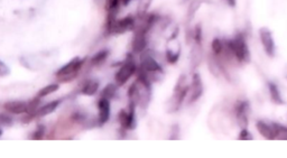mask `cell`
<instances>
[{
	"instance_id": "obj_17",
	"label": "cell",
	"mask_w": 287,
	"mask_h": 158,
	"mask_svg": "<svg viewBox=\"0 0 287 158\" xmlns=\"http://www.w3.org/2000/svg\"><path fill=\"white\" fill-rule=\"evenodd\" d=\"M266 87H267V92H268V97L269 100L272 101V103H274L275 106H284L286 104V101L283 97V93H282V90H280L278 84L275 82L269 80L266 83Z\"/></svg>"
},
{
	"instance_id": "obj_3",
	"label": "cell",
	"mask_w": 287,
	"mask_h": 158,
	"mask_svg": "<svg viewBox=\"0 0 287 158\" xmlns=\"http://www.w3.org/2000/svg\"><path fill=\"white\" fill-rule=\"evenodd\" d=\"M189 90L190 76L187 73H182V74L178 75L177 80L173 87L172 94L165 103V110L168 115H175L184 108L185 103H187Z\"/></svg>"
},
{
	"instance_id": "obj_34",
	"label": "cell",
	"mask_w": 287,
	"mask_h": 158,
	"mask_svg": "<svg viewBox=\"0 0 287 158\" xmlns=\"http://www.w3.org/2000/svg\"><path fill=\"white\" fill-rule=\"evenodd\" d=\"M285 78L287 80V70H286V72H285Z\"/></svg>"
},
{
	"instance_id": "obj_20",
	"label": "cell",
	"mask_w": 287,
	"mask_h": 158,
	"mask_svg": "<svg viewBox=\"0 0 287 158\" xmlns=\"http://www.w3.org/2000/svg\"><path fill=\"white\" fill-rule=\"evenodd\" d=\"M202 5H203V0H190L187 9V15H185V26L193 24L195 16L198 14L199 9L202 7Z\"/></svg>"
},
{
	"instance_id": "obj_13",
	"label": "cell",
	"mask_w": 287,
	"mask_h": 158,
	"mask_svg": "<svg viewBox=\"0 0 287 158\" xmlns=\"http://www.w3.org/2000/svg\"><path fill=\"white\" fill-rule=\"evenodd\" d=\"M258 38L263 47L264 53L268 56L269 59H274L276 56V42H275L274 34L271 28L266 26L260 27L258 30Z\"/></svg>"
},
{
	"instance_id": "obj_1",
	"label": "cell",
	"mask_w": 287,
	"mask_h": 158,
	"mask_svg": "<svg viewBox=\"0 0 287 158\" xmlns=\"http://www.w3.org/2000/svg\"><path fill=\"white\" fill-rule=\"evenodd\" d=\"M153 87L147 77L137 73L127 89V99L129 103H133L137 110H147L153 99Z\"/></svg>"
},
{
	"instance_id": "obj_22",
	"label": "cell",
	"mask_w": 287,
	"mask_h": 158,
	"mask_svg": "<svg viewBox=\"0 0 287 158\" xmlns=\"http://www.w3.org/2000/svg\"><path fill=\"white\" fill-rule=\"evenodd\" d=\"M223 50H224V38L220 36L213 37L210 42L209 53L217 56V58H220V56L223 54Z\"/></svg>"
},
{
	"instance_id": "obj_29",
	"label": "cell",
	"mask_w": 287,
	"mask_h": 158,
	"mask_svg": "<svg viewBox=\"0 0 287 158\" xmlns=\"http://www.w3.org/2000/svg\"><path fill=\"white\" fill-rule=\"evenodd\" d=\"M237 139L243 140V142H250V140H254L255 137L248 128H239V134Z\"/></svg>"
},
{
	"instance_id": "obj_35",
	"label": "cell",
	"mask_w": 287,
	"mask_h": 158,
	"mask_svg": "<svg viewBox=\"0 0 287 158\" xmlns=\"http://www.w3.org/2000/svg\"><path fill=\"white\" fill-rule=\"evenodd\" d=\"M2 135H3V130H2V129H0V137H2Z\"/></svg>"
},
{
	"instance_id": "obj_19",
	"label": "cell",
	"mask_w": 287,
	"mask_h": 158,
	"mask_svg": "<svg viewBox=\"0 0 287 158\" xmlns=\"http://www.w3.org/2000/svg\"><path fill=\"white\" fill-rule=\"evenodd\" d=\"M100 90V81L97 78H87L80 86V93L87 97H93Z\"/></svg>"
},
{
	"instance_id": "obj_10",
	"label": "cell",
	"mask_w": 287,
	"mask_h": 158,
	"mask_svg": "<svg viewBox=\"0 0 287 158\" xmlns=\"http://www.w3.org/2000/svg\"><path fill=\"white\" fill-rule=\"evenodd\" d=\"M148 48H151V37L148 33L143 31L142 28L136 27L133 32L131 39V53L138 56L146 52Z\"/></svg>"
},
{
	"instance_id": "obj_31",
	"label": "cell",
	"mask_w": 287,
	"mask_h": 158,
	"mask_svg": "<svg viewBox=\"0 0 287 158\" xmlns=\"http://www.w3.org/2000/svg\"><path fill=\"white\" fill-rule=\"evenodd\" d=\"M179 135H181V129H179L178 125H173L170 130V139L176 140L179 138Z\"/></svg>"
},
{
	"instance_id": "obj_2",
	"label": "cell",
	"mask_w": 287,
	"mask_h": 158,
	"mask_svg": "<svg viewBox=\"0 0 287 158\" xmlns=\"http://www.w3.org/2000/svg\"><path fill=\"white\" fill-rule=\"evenodd\" d=\"M160 52L155 48H148L138 56V72L153 83H160L165 77L164 61L160 59Z\"/></svg>"
},
{
	"instance_id": "obj_5",
	"label": "cell",
	"mask_w": 287,
	"mask_h": 158,
	"mask_svg": "<svg viewBox=\"0 0 287 158\" xmlns=\"http://www.w3.org/2000/svg\"><path fill=\"white\" fill-rule=\"evenodd\" d=\"M137 72H138L137 56L129 52L125 56V59L120 62L119 66H118L117 71L115 72L114 81L118 87L122 88L131 82L133 78H135V76L137 75Z\"/></svg>"
},
{
	"instance_id": "obj_27",
	"label": "cell",
	"mask_w": 287,
	"mask_h": 158,
	"mask_svg": "<svg viewBox=\"0 0 287 158\" xmlns=\"http://www.w3.org/2000/svg\"><path fill=\"white\" fill-rule=\"evenodd\" d=\"M153 3H154V0H138V7H137L136 15L140 16V15L148 13Z\"/></svg>"
},
{
	"instance_id": "obj_26",
	"label": "cell",
	"mask_w": 287,
	"mask_h": 158,
	"mask_svg": "<svg viewBox=\"0 0 287 158\" xmlns=\"http://www.w3.org/2000/svg\"><path fill=\"white\" fill-rule=\"evenodd\" d=\"M274 140H287V126L274 121Z\"/></svg>"
},
{
	"instance_id": "obj_23",
	"label": "cell",
	"mask_w": 287,
	"mask_h": 158,
	"mask_svg": "<svg viewBox=\"0 0 287 158\" xmlns=\"http://www.w3.org/2000/svg\"><path fill=\"white\" fill-rule=\"evenodd\" d=\"M121 7V0H105V9L107 16L118 17Z\"/></svg>"
},
{
	"instance_id": "obj_33",
	"label": "cell",
	"mask_w": 287,
	"mask_h": 158,
	"mask_svg": "<svg viewBox=\"0 0 287 158\" xmlns=\"http://www.w3.org/2000/svg\"><path fill=\"white\" fill-rule=\"evenodd\" d=\"M224 4H226L229 8H232L234 9L236 7H237V3H238V0H223Z\"/></svg>"
},
{
	"instance_id": "obj_25",
	"label": "cell",
	"mask_w": 287,
	"mask_h": 158,
	"mask_svg": "<svg viewBox=\"0 0 287 158\" xmlns=\"http://www.w3.org/2000/svg\"><path fill=\"white\" fill-rule=\"evenodd\" d=\"M59 89H60V83H58V82L50 83V84H48V86L42 88L41 90H38V92L36 94V98H38V99L46 98V97H48L49 94H52V93L58 91Z\"/></svg>"
},
{
	"instance_id": "obj_8",
	"label": "cell",
	"mask_w": 287,
	"mask_h": 158,
	"mask_svg": "<svg viewBox=\"0 0 287 158\" xmlns=\"http://www.w3.org/2000/svg\"><path fill=\"white\" fill-rule=\"evenodd\" d=\"M41 100L38 98H34L30 101L22 100H13L5 102L3 108L6 112L10 115H30L33 114L39 106H41Z\"/></svg>"
},
{
	"instance_id": "obj_14",
	"label": "cell",
	"mask_w": 287,
	"mask_h": 158,
	"mask_svg": "<svg viewBox=\"0 0 287 158\" xmlns=\"http://www.w3.org/2000/svg\"><path fill=\"white\" fill-rule=\"evenodd\" d=\"M205 52L203 44H195L190 45V54H189V65L190 71L194 72L198 71L199 67L203 63L205 60Z\"/></svg>"
},
{
	"instance_id": "obj_15",
	"label": "cell",
	"mask_w": 287,
	"mask_h": 158,
	"mask_svg": "<svg viewBox=\"0 0 287 158\" xmlns=\"http://www.w3.org/2000/svg\"><path fill=\"white\" fill-rule=\"evenodd\" d=\"M63 102V99H56L53 101H49V102L45 103L43 106H39L38 108L33 112V114L27 115L26 118L24 119V122H30L31 120L35 119V118H42V117H46L59 108V107Z\"/></svg>"
},
{
	"instance_id": "obj_9",
	"label": "cell",
	"mask_w": 287,
	"mask_h": 158,
	"mask_svg": "<svg viewBox=\"0 0 287 158\" xmlns=\"http://www.w3.org/2000/svg\"><path fill=\"white\" fill-rule=\"evenodd\" d=\"M117 120L121 133L127 134L135 130L137 127V108L133 103L128 102L126 108H122L118 112Z\"/></svg>"
},
{
	"instance_id": "obj_7",
	"label": "cell",
	"mask_w": 287,
	"mask_h": 158,
	"mask_svg": "<svg viewBox=\"0 0 287 158\" xmlns=\"http://www.w3.org/2000/svg\"><path fill=\"white\" fill-rule=\"evenodd\" d=\"M86 65V59L74 58L70 62H67L65 65L55 72V78L58 83H69L74 80L80 74L83 66Z\"/></svg>"
},
{
	"instance_id": "obj_16",
	"label": "cell",
	"mask_w": 287,
	"mask_h": 158,
	"mask_svg": "<svg viewBox=\"0 0 287 158\" xmlns=\"http://www.w3.org/2000/svg\"><path fill=\"white\" fill-rule=\"evenodd\" d=\"M98 108V117H97V125L99 127L105 126L108 123L111 117V101L108 99L99 97L97 101Z\"/></svg>"
},
{
	"instance_id": "obj_12",
	"label": "cell",
	"mask_w": 287,
	"mask_h": 158,
	"mask_svg": "<svg viewBox=\"0 0 287 158\" xmlns=\"http://www.w3.org/2000/svg\"><path fill=\"white\" fill-rule=\"evenodd\" d=\"M137 26V17L136 14H129L121 17V18H117L115 20L112 27L110 30V36L111 35H123L127 33H133L135 28Z\"/></svg>"
},
{
	"instance_id": "obj_18",
	"label": "cell",
	"mask_w": 287,
	"mask_h": 158,
	"mask_svg": "<svg viewBox=\"0 0 287 158\" xmlns=\"http://www.w3.org/2000/svg\"><path fill=\"white\" fill-rule=\"evenodd\" d=\"M255 128L257 133L266 140H274V121L266 119H257L255 121Z\"/></svg>"
},
{
	"instance_id": "obj_6",
	"label": "cell",
	"mask_w": 287,
	"mask_h": 158,
	"mask_svg": "<svg viewBox=\"0 0 287 158\" xmlns=\"http://www.w3.org/2000/svg\"><path fill=\"white\" fill-rule=\"evenodd\" d=\"M230 116L239 128H248L251 115V106L248 99L238 98L230 107Z\"/></svg>"
},
{
	"instance_id": "obj_4",
	"label": "cell",
	"mask_w": 287,
	"mask_h": 158,
	"mask_svg": "<svg viewBox=\"0 0 287 158\" xmlns=\"http://www.w3.org/2000/svg\"><path fill=\"white\" fill-rule=\"evenodd\" d=\"M179 32H181L179 26L173 24L165 36L166 41L164 50H163V61L167 65H176L181 60L183 46L181 39H179Z\"/></svg>"
},
{
	"instance_id": "obj_11",
	"label": "cell",
	"mask_w": 287,
	"mask_h": 158,
	"mask_svg": "<svg viewBox=\"0 0 287 158\" xmlns=\"http://www.w3.org/2000/svg\"><path fill=\"white\" fill-rule=\"evenodd\" d=\"M204 94V83L199 71L191 72L190 76V90L185 106H192L202 99Z\"/></svg>"
},
{
	"instance_id": "obj_28",
	"label": "cell",
	"mask_w": 287,
	"mask_h": 158,
	"mask_svg": "<svg viewBox=\"0 0 287 158\" xmlns=\"http://www.w3.org/2000/svg\"><path fill=\"white\" fill-rule=\"evenodd\" d=\"M45 133H46V127L42 125V123H39V125L36 126L35 130L31 134V139L41 140L45 137Z\"/></svg>"
},
{
	"instance_id": "obj_32",
	"label": "cell",
	"mask_w": 287,
	"mask_h": 158,
	"mask_svg": "<svg viewBox=\"0 0 287 158\" xmlns=\"http://www.w3.org/2000/svg\"><path fill=\"white\" fill-rule=\"evenodd\" d=\"M10 73L9 67L6 65L4 62L0 60V77H4V76H7Z\"/></svg>"
},
{
	"instance_id": "obj_21",
	"label": "cell",
	"mask_w": 287,
	"mask_h": 158,
	"mask_svg": "<svg viewBox=\"0 0 287 158\" xmlns=\"http://www.w3.org/2000/svg\"><path fill=\"white\" fill-rule=\"evenodd\" d=\"M110 56V49L109 48H102L100 49L99 52L95 53L91 59H90V66L91 67H100L102 66L107 60L109 59Z\"/></svg>"
},
{
	"instance_id": "obj_30",
	"label": "cell",
	"mask_w": 287,
	"mask_h": 158,
	"mask_svg": "<svg viewBox=\"0 0 287 158\" xmlns=\"http://www.w3.org/2000/svg\"><path fill=\"white\" fill-rule=\"evenodd\" d=\"M14 122L13 117L10 116V114H0V125L3 126H11Z\"/></svg>"
},
{
	"instance_id": "obj_24",
	"label": "cell",
	"mask_w": 287,
	"mask_h": 158,
	"mask_svg": "<svg viewBox=\"0 0 287 158\" xmlns=\"http://www.w3.org/2000/svg\"><path fill=\"white\" fill-rule=\"evenodd\" d=\"M118 90H119V87H118L115 82L114 83H108L100 91V97L105 98V99H108V100L111 101L117 97Z\"/></svg>"
}]
</instances>
